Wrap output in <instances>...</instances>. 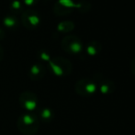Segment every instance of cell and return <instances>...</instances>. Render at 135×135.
I'll use <instances>...</instances> for the list:
<instances>
[{
  "label": "cell",
  "mask_w": 135,
  "mask_h": 135,
  "mask_svg": "<svg viewBox=\"0 0 135 135\" xmlns=\"http://www.w3.org/2000/svg\"><path fill=\"white\" fill-rule=\"evenodd\" d=\"M131 71L135 75V57L132 59V62H131Z\"/></svg>",
  "instance_id": "obj_8"
},
{
  "label": "cell",
  "mask_w": 135,
  "mask_h": 135,
  "mask_svg": "<svg viewBox=\"0 0 135 135\" xmlns=\"http://www.w3.org/2000/svg\"><path fill=\"white\" fill-rule=\"evenodd\" d=\"M25 4L28 6H31L33 4V0H25Z\"/></svg>",
  "instance_id": "obj_10"
},
{
  "label": "cell",
  "mask_w": 135,
  "mask_h": 135,
  "mask_svg": "<svg viewBox=\"0 0 135 135\" xmlns=\"http://www.w3.org/2000/svg\"><path fill=\"white\" fill-rule=\"evenodd\" d=\"M68 50L72 54H79L83 51L82 41L77 38H73L70 41H68Z\"/></svg>",
  "instance_id": "obj_3"
},
{
  "label": "cell",
  "mask_w": 135,
  "mask_h": 135,
  "mask_svg": "<svg viewBox=\"0 0 135 135\" xmlns=\"http://www.w3.org/2000/svg\"><path fill=\"white\" fill-rule=\"evenodd\" d=\"M75 90L77 94L81 97L87 98L91 97L98 92V87H97L96 81L94 79L90 78H83L81 80L77 81L75 85Z\"/></svg>",
  "instance_id": "obj_1"
},
{
  "label": "cell",
  "mask_w": 135,
  "mask_h": 135,
  "mask_svg": "<svg viewBox=\"0 0 135 135\" xmlns=\"http://www.w3.org/2000/svg\"><path fill=\"white\" fill-rule=\"evenodd\" d=\"M30 22L32 24V25H37L38 23H39V18L36 16H31L30 17Z\"/></svg>",
  "instance_id": "obj_7"
},
{
  "label": "cell",
  "mask_w": 135,
  "mask_h": 135,
  "mask_svg": "<svg viewBox=\"0 0 135 135\" xmlns=\"http://www.w3.org/2000/svg\"><path fill=\"white\" fill-rule=\"evenodd\" d=\"M59 3H61L62 6H64V7H77V8H81V7H82L81 4H78V5H76V4H74L71 0H60V1H59Z\"/></svg>",
  "instance_id": "obj_5"
},
{
  "label": "cell",
  "mask_w": 135,
  "mask_h": 135,
  "mask_svg": "<svg viewBox=\"0 0 135 135\" xmlns=\"http://www.w3.org/2000/svg\"><path fill=\"white\" fill-rule=\"evenodd\" d=\"M4 23H5V25L7 26V27H12V26L15 24V20L11 18H5V20H4Z\"/></svg>",
  "instance_id": "obj_6"
},
{
  "label": "cell",
  "mask_w": 135,
  "mask_h": 135,
  "mask_svg": "<svg viewBox=\"0 0 135 135\" xmlns=\"http://www.w3.org/2000/svg\"><path fill=\"white\" fill-rule=\"evenodd\" d=\"M41 56H42V58L45 59V60H48V59H49V56L47 54H41Z\"/></svg>",
  "instance_id": "obj_11"
},
{
  "label": "cell",
  "mask_w": 135,
  "mask_h": 135,
  "mask_svg": "<svg viewBox=\"0 0 135 135\" xmlns=\"http://www.w3.org/2000/svg\"><path fill=\"white\" fill-rule=\"evenodd\" d=\"M101 49H102V46H101V44H100V42L93 41H91L90 43L87 44L85 51H86V54H88L89 56H96V55H98V54H100Z\"/></svg>",
  "instance_id": "obj_4"
},
{
  "label": "cell",
  "mask_w": 135,
  "mask_h": 135,
  "mask_svg": "<svg viewBox=\"0 0 135 135\" xmlns=\"http://www.w3.org/2000/svg\"><path fill=\"white\" fill-rule=\"evenodd\" d=\"M20 4L18 1H15L14 3H13V7H14V8H20Z\"/></svg>",
  "instance_id": "obj_9"
},
{
  "label": "cell",
  "mask_w": 135,
  "mask_h": 135,
  "mask_svg": "<svg viewBox=\"0 0 135 135\" xmlns=\"http://www.w3.org/2000/svg\"><path fill=\"white\" fill-rule=\"evenodd\" d=\"M94 80L96 81L98 91H99L102 95H110L115 91L116 86L114 82L107 77H104L99 75Z\"/></svg>",
  "instance_id": "obj_2"
}]
</instances>
